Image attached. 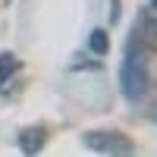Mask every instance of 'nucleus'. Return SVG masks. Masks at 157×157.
<instances>
[{"mask_svg":"<svg viewBox=\"0 0 157 157\" xmlns=\"http://www.w3.org/2000/svg\"><path fill=\"white\" fill-rule=\"evenodd\" d=\"M85 145L91 151L101 154H132L135 145L126 132H113V129H94V132H85Z\"/></svg>","mask_w":157,"mask_h":157,"instance_id":"obj_1","label":"nucleus"},{"mask_svg":"<svg viewBox=\"0 0 157 157\" xmlns=\"http://www.w3.org/2000/svg\"><path fill=\"white\" fill-rule=\"evenodd\" d=\"M120 82H123V91H126L129 98H141V94H145V88H148L145 60L135 57V54H129L126 63H123V69H120Z\"/></svg>","mask_w":157,"mask_h":157,"instance_id":"obj_2","label":"nucleus"},{"mask_svg":"<svg viewBox=\"0 0 157 157\" xmlns=\"http://www.w3.org/2000/svg\"><path fill=\"white\" fill-rule=\"evenodd\" d=\"M19 148L25 151V154H38L44 148V141H47V132L41 126H29V129H19Z\"/></svg>","mask_w":157,"mask_h":157,"instance_id":"obj_3","label":"nucleus"},{"mask_svg":"<svg viewBox=\"0 0 157 157\" xmlns=\"http://www.w3.org/2000/svg\"><path fill=\"white\" fill-rule=\"evenodd\" d=\"M19 69V60L13 57V54H0V85H6L10 82V75Z\"/></svg>","mask_w":157,"mask_h":157,"instance_id":"obj_4","label":"nucleus"},{"mask_svg":"<svg viewBox=\"0 0 157 157\" xmlns=\"http://www.w3.org/2000/svg\"><path fill=\"white\" fill-rule=\"evenodd\" d=\"M88 44H91V50H94V54H107V50H110L107 32H101V29H94V32L88 35Z\"/></svg>","mask_w":157,"mask_h":157,"instance_id":"obj_5","label":"nucleus"},{"mask_svg":"<svg viewBox=\"0 0 157 157\" xmlns=\"http://www.w3.org/2000/svg\"><path fill=\"white\" fill-rule=\"evenodd\" d=\"M110 22H120V0H113V13H110Z\"/></svg>","mask_w":157,"mask_h":157,"instance_id":"obj_6","label":"nucleus"},{"mask_svg":"<svg viewBox=\"0 0 157 157\" xmlns=\"http://www.w3.org/2000/svg\"><path fill=\"white\" fill-rule=\"evenodd\" d=\"M148 29H151V32H157V22H148Z\"/></svg>","mask_w":157,"mask_h":157,"instance_id":"obj_7","label":"nucleus"},{"mask_svg":"<svg viewBox=\"0 0 157 157\" xmlns=\"http://www.w3.org/2000/svg\"><path fill=\"white\" fill-rule=\"evenodd\" d=\"M151 116H154V120H157V104H154V107H151Z\"/></svg>","mask_w":157,"mask_h":157,"instance_id":"obj_8","label":"nucleus"},{"mask_svg":"<svg viewBox=\"0 0 157 157\" xmlns=\"http://www.w3.org/2000/svg\"><path fill=\"white\" fill-rule=\"evenodd\" d=\"M151 6H154V10H157V0H151Z\"/></svg>","mask_w":157,"mask_h":157,"instance_id":"obj_9","label":"nucleus"}]
</instances>
